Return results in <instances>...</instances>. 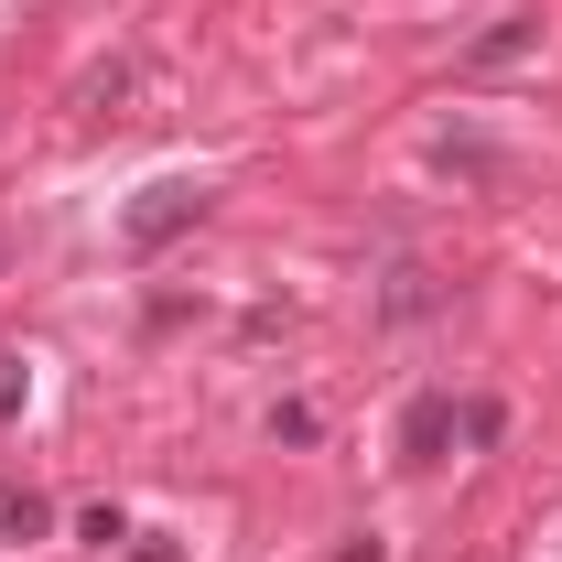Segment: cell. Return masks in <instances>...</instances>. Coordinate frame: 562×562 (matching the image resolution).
<instances>
[{
    "instance_id": "1",
    "label": "cell",
    "mask_w": 562,
    "mask_h": 562,
    "mask_svg": "<svg viewBox=\"0 0 562 562\" xmlns=\"http://www.w3.org/2000/svg\"><path fill=\"white\" fill-rule=\"evenodd\" d=\"M206 206H216V184H195V173H162V184H140V195H131L120 238H131V249H173V238H184Z\"/></svg>"
},
{
    "instance_id": "2",
    "label": "cell",
    "mask_w": 562,
    "mask_h": 562,
    "mask_svg": "<svg viewBox=\"0 0 562 562\" xmlns=\"http://www.w3.org/2000/svg\"><path fill=\"white\" fill-rule=\"evenodd\" d=\"M541 55V11H508V22H487L476 44H465V76H508Z\"/></svg>"
},
{
    "instance_id": "3",
    "label": "cell",
    "mask_w": 562,
    "mask_h": 562,
    "mask_svg": "<svg viewBox=\"0 0 562 562\" xmlns=\"http://www.w3.org/2000/svg\"><path fill=\"white\" fill-rule=\"evenodd\" d=\"M465 422H454V401L443 390H422L412 412H401V465H443V443H454Z\"/></svg>"
},
{
    "instance_id": "4",
    "label": "cell",
    "mask_w": 562,
    "mask_h": 562,
    "mask_svg": "<svg viewBox=\"0 0 562 562\" xmlns=\"http://www.w3.org/2000/svg\"><path fill=\"white\" fill-rule=\"evenodd\" d=\"M432 162H443V173H465V184H497V173H508V151L476 140V131H443V140H432Z\"/></svg>"
},
{
    "instance_id": "5",
    "label": "cell",
    "mask_w": 562,
    "mask_h": 562,
    "mask_svg": "<svg viewBox=\"0 0 562 562\" xmlns=\"http://www.w3.org/2000/svg\"><path fill=\"white\" fill-rule=\"evenodd\" d=\"M44 530H55V508H44L33 487H11V476H0V541H44Z\"/></svg>"
},
{
    "instance_id": "6",
    "label": "cell",
    "mask_w": 562,
    "mask_h": 562,
    "mask_svg": "<svg viewBox=\"0 0 562 562\" xmlns=\"http://www.w3.org/2000/svg\"><path fill=\"white\" fill-rule=\"evenodd\" d=\"M379 303H390V314H432L443 292H432V271H412V260H401V271H390V292H379Z\"/></svg>"
},
{
    "instance_id": "7",
    "label": "cell",
    "mask_w": 562,
    "mask_h": 562,
    "mask_svg": "<svg viewBox=\"0 0 562 562\" xmlns=\"http://www.w3.org/2000/svg\"><path fill=\"white\" fill-rule=\"evenodd\" d=\"M76 530H87V541H98V552H120V541H131V519H120V508H109V497H98V508H87V519H76Z\"/></svg>"
},
{
    "instance_id": "8",
    "label": "cell",
    "mask_w": 562,
    "mask_h": 562,
    "mask_svg": "<svg viewBox=\"0 0 562 562\" xmlns=\"http://www.w3.org/2000/svg\"><path fill=\"white\" fill-rule=\"evenodd\" d=\"M454 422H465V443H497V432H508V412H497V401H465Z\"/></svg>"
},
{
    "instance_id": "9",
    "label": "cell",
    "mask_w": 562,
    "mask_h": 562,
    "mask_svg": "<svg viewBox=\"0 0 562 562\" xmlns=\"http://www.w3.org/2000/svg\"><path fill=\"white\" fill-rule=\"evenodd\" d=\"M22 390H33V368H22V357H0V422L22 412Z\"/></svg>"
},
{
    "instance_id": "10",
    "label": "cell",
    "mask_w": 562,
    "mask_h": 562,
    "mask_svg": "<svg viewBox=\"0 0 562 562\" xmlns=\"http://www.w3.org/2000/svg\"><path fill=\"white\" fill-rule=\"evenodd\" d=\"M336 562H390V541H379V530H357V541H347Z\"/></svg>"
},
{
    "instance_id": "11",
    "label": "cell",
    "mask_w": 562,
    "mask_h": 562,
    "mask_svg": "<svg viewBox=\"0 0 562 562\" xmlns=\"http://www.w3.org/2000/svg\"><path fill=\"white\" fill-rule=\"evenodd\" d=\"M131 562H184V552H173V541H140V552Z\"/></svg>"
}]
</instances>
